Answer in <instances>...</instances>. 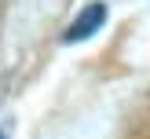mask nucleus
I'll return each instance as SVG.
<instances>
[{
	"mask_svg": "<svg viewBox=\"0 0 150 139\" xmlns=\"http://www.w3.org/2000/svg\"><path fill=\"white\" fill-rule=\"evenodd\" d=\"M106 18H110V7L103 4V0L84 4V7L77 11V18L62 29V44H84V40H92V37L106 26Z\"/></svg>",
	"mask_w": 150,
	"mask_h": 139,
	"instance_id": "nucleus-1",
	"label": "nucleus"
},
{
	"mask_svg": "<svg viewBox=\"0 0 150 139\" xmlns=\"http://www.w3.org/2000/svg\"><path fill=\"white\" fill-rule=\"evenodd\" d=\"M0 139H7V135H4V132H0Z\"/></svg>",
	"mask_w": 150,
	"mask_h": 139,
	"instance_id": "nucleus-2",
	"label": "nucleus"
}]
</instances>
